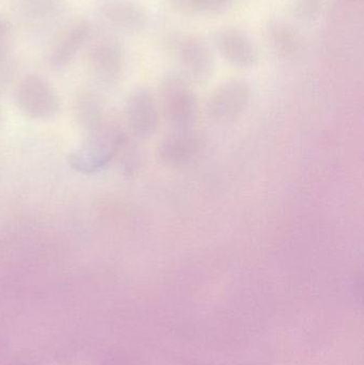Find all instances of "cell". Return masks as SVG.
I'll list each match as a JSON object with an SVG mask.
<instances>
[{
	"mask_svg": "<svg viewBox=\"0 0 364 365\" xmlns=\"http://www.w3.org/2000/svg\"><path fill=\"white\" fill-rule=\"evenodd\" d=\"M185 77L168 73L160 86V110L172 130L194 128L198 119V96Z\"/></svg>",
	"mask_w": 364,
	"mask_h": 365,
	"instance_id": "6da1fadb",
	"label": "cell"
},
{
	"mask_svg": "<svg viewBox=\"0 0 364 365\" xmlns=\"http://www.w3.org/2000/svg\"><path fill=\"white\" fill-rule=\"evenodd\" d=\"M88 66L92 76L102 85L119 83L125 68V51L118 34L95 30L88 44Z\"/></svg>",
	"mask_w": 364,
	"mask_h": 365,
	"instance_id": "7a4b0ae2",
	"label": "cell"
},
{
	"mask_svg": "<svg viewBox=\"0 0 364 365\" xmlns=\"http://www.w3.org/2000/svg\"><path fill=\"white\" fill-rule=\"evenodd\" d=\"M123 143L119 130L110 126L98 128L85 143L68 156V164L80 173H94L108 166Z\"/></svg>",
	"mask_w": 364,
	"mask_h": 365,
	"instance_id": "3957f363",
	"label": "cell"
},
{
	"mask_svg": "<svg viewBox=\"0 0 364 365\" xmlns=\"http://www.w3.org/2000/svg\"><path fill=\"white\" fill-rule=\"evenodd\" d=\"M175 55L182 76L190 83L205 85L213 78L216 58L213 45L198 34L182 36L175 42Z\"/></svg>",
	"mask_w": 364,
	"mask_h": 365,
	"instance_id": "277c9868",
	"label": "cell"
},
{
	"mask_svg": "<svg viewBox=\"0 0 364 365\" xmlns=\"http://www.w3.org/2000/svg\"><path fill=\"white\" fill-rule=\"evenodd\" d=\"M252 91L245 79L231 78L220 83L209 96L207 113L213 123L230 124L237 121L247 110Z\"/></svg>",
	"mask_w": 364,
	"mask_h": 365,
	"instance_id": "5b68a950",
	"label": "cell"
},
{
	"mask_svg": "<svg viewBox=\"0 0 364 365\" xmlns=\"http://www.w3.org/2000/svg\"><path fill=\"white\" fill-rule=\"evenodd\" d=\"M15 102L24 115L34 120L51 119L60 110L59 96L53 86L38 75H28L19 81Z\"/></svg>",
	"mask_w": 364,
	"mask_h": 365,
	"instance_id": "8992f818",
	"label": "cell"
},
{
	"mask_svg": "<svg viewBox=\"0 0 364 365\" xmlns=\"http://www.w3.org/2000/svg\"><path fill=\"white\" fill-rule=\"evenodd\" d=\"M95 30L94 24L85 17H75L61 26L49 49L51 66L57 70L70 66L78 53L88 46Z\"/></svg>",
	"mask_w": 364,
	"mask_h": 365,
	"instance_id": "52a82bcc",
	"label": "cell"
},
{
	"mask_svg": "<svg viewBox=\"0 0 364 365\" xmlns=\"http://www.w3.org/2000/svg\"><path fill=\"white\" fill-rule=\"evenodd\" d=\"M98 14L107 29L115 34L137 36L149 24L147 10L136 0H102Z\"/></svg>",
	"mask_w": 364,
	"mask_h": 365,
	"instance_id": "ba28073f",
	"label": "cell"
},
{
	"mask_svg": "<svg viewBox=\"0 0 364 365\" xmlns=\"http://www.w3.org/2000/svg\"><path fill=\"white\" fill-rule=\"evenodd\" d=\"M15 19L28 31L43 34L57 27L64 12V0H10Z\"/></svg>",
	"mask_w": 364,
	"mask_h": 365,
	"instance_id": "9c48e42d",
	"label": "cell"
},
{
	"mask_svg": "<svg viewBox=\"0 0 364 365\" xmlns=\"http://www.w3.org/2000/svg\"><path fill=\"white\" fill-rule=\"evenodd\" d=\"M213 47L234 68L247 70L258 61V49L251 36L235 26H224L216 30Z\"/></svg>",
	"mask_w": 364,
	"mask_h": 365,
	"instance_id": "30bf717a",
	"label": "cell"
},
{
	"mask_svg": "<svg viewBox=\"0 0 364 365\" xmlns=\"http://www.w3.org/2000/svg\"><path fill=\"white\" fill-rule=\"evenodd\" d=\"M160 105L155 93L150 88L135 90L126 104V117L130 130L139 138L153 136L160 125Z\"/></svg>",
	"mask_w": 364,
	"mask_h": 365,
	"instance_id": "8fae6325",
	"label": "cell"
},
{
	"mask_svg": "<svg viewBox=\"0 0 364 365\" xmlns=\"http://www.w3.org/2000/svg\"><path fill=\"white\" fill-rule=\"evenodd\" d=\"M200 147V135L194 128L172 130L158 145V158L166 166H183L197 155Z\"/></svg>",
	"mask_w": 364,
	"mask_h": 365,
	"instance_id": "7c38bea8",
	"label": "cell"
},
{
	"mask_svg": "<svg viewBox=\"0 0 364 365\" xmlns=\"http://www.w3.org/2000/svg\"><path fill=\"white\" fill-rule=\"evenodd\" d=\"M267 41L278 58L294 59L303 51V38L301 32L281 19L269 21L266 29Z\"/></svg>",
	"mask_w": 364,
	"mask_h": 365,
	"instance_id": "4fadbf2b",
	"label": "cell"
},
{
	"mask_svg": "<svg viewBox=\"0 0 364 365\" xmlns=\"http://www.w3.org/2000/svg\"><path fill=\"white\" fill-rule=\"evenodd\" d=\"M234 0H169L171 8L187 16H215L228 11Z\"/></svg>",
	"mask_w": 364,
	"mask_h": 365,
	"instance_id": "5bb4252c",
	"label": "cell"
},
{
	"mask_svg": "<svg viewBox=\"0 0 364 365\" xmlns=\"http://www.w3.org/2000/svg\"><path fill=\"white\" fill-rule=\"evenodd\" d=\"M327 4L328 0H294L292 14L301 23H316L324 14Z\"/></svg>",
	"mask_w": 364,
	"mask_h": 365,
	"instance_id": "9a60e30c",
	"label": "cell"
},
{
	"mask_svg": "<svg viewBox=\"0 0 364 365\" xmlns=\"http://www.w3.org/2000/svg\"><path fill=\"white\" fill-rule=\"evenodd\" d=\"M13 28L10 21L0 14V66L12 59Z\"/></svg>",
	"mask_w": 364,
	"mask_h": 365,
	"instance_id": "2e32d148",
	"label": "cell"
}]
</instances>
